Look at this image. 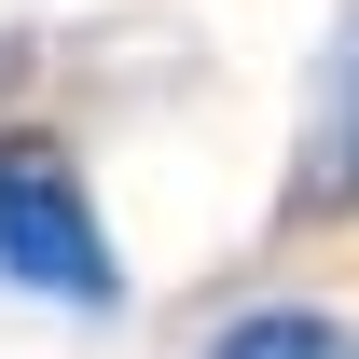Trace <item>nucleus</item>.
<instances>
[{"mask_svg": "<svg viewBox=\"0 0 359 359\" xmlns=\"http://www.w3.org/2000/svg\"><path fill=\"white\" fill-rule=\"evenodd\" d=\"M0 290L69 304V318L125 304V249H111V222H97V180H83V152L42 138V125L0 138Z\"/></svg>", "mask_w": 359, "mask_h": 359, "instance_id": "obj_1", "label": "nucleus"}, {"mask_svg": "<svg viewBox=\"0 0 359 359\" xmlns=\"http://www.w3.org/2000/svg\"><path fill=\"white\" fill-rule=\"evenodd\" d=\"M194 359H359V318H332V304H235Z\"/></svg>", "mask_w": 359, "mask_h": 359, "instance_id": "obj_3", "label": "nucleus"}, {"mask_svg": "<svg viewBox=\"0 0 359 359\" xmlns=\"http://www.w3.org/2000/svg\"><path fill=\"white\" fill-rule=\"evenodd\" d=\"M290 208H359V28L332 42V69H318V97H304V166H290Z\"/></svg>", "mask_w": 359, "mask_h": 359, "instance_id": "obj_2", "label": "nucleus"}]
</instances>
